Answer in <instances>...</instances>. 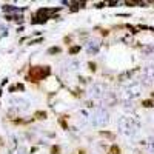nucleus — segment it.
<instances>
[{
	"label": "nucleus",
	"mask_w": 154,
	"mask_h": 154,
	"mask_svg": "<svg viewBox=\"0 0 154 154\" xmlns=\"http://www.w3.org/2000/svg\"><path fill=\"white\" fill-rule=\"evenodd\" d=\"M106 120H108L106 112H105V111H102V110H99L97 112H96L94 119H93V123H94V125H103Z\"/></svg>",
	"instance_id": "f257e3e1"
}]
</instances>
